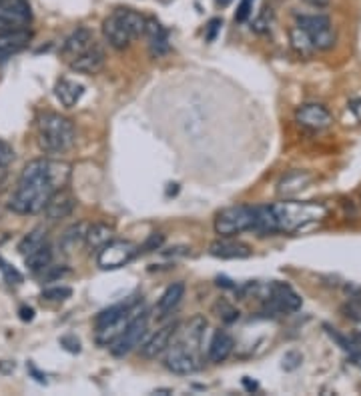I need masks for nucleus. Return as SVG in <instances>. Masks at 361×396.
I'll list each match as a JSON object with an SVG mask.
<instances>
[{
    "label": "nucleus",
    "instance_id": "nucleus-27",
    "mask_svg": "<svg viewBox=\"0 0 361 396\" xmlns=\"http://www.w3.org/2000/svg\"><path fill=\"white\" fill-rule=\"evenodd\" d=\"M46 242H48V230H46L45 226H36V228H32L29 235L18 242V252L27 256L29 252L41 249Z\"/></svg>",
    "mask_w": 361,
    "mask_h": 396
},
{
    "label": "nucleus",
    "instance_id": "nucleus-29",
    "mask_svg": "<svg viewBox=\"0 0 361 396\" xmlns=\"http://www.w3.org/2000/svg\"><path fill=\"white\" fill-rule=\"evenodd\" d=\"M133 308H136L135 302H127V305H115V307H108L105 310H101L94 318V328H101L105 324L115 323L119 321L120 316H125L127 312H131Z\"/></svg>",
    "mask_w": 361,
    "mask_h": 396
},
{
    "label": "nucleus",
    "instance_id": "nucleus-34",
    "mask_svg": "<svg viewBox=\"0 0 361 396\" xmlns=\"http://www.w3.org/2000/svg\"><path fill=\"white\" fill-rule=\"evenodd\" d=\"M13 161H15V148L10 147L6 140L0 138V170L8 168Z\"/></svg>",
    "mask_w": 361,
    "mask_h": 396
},
{
    "label": "nucleus",
    "instance_id": "nucleus-26",
    "mask_svg": "<svg viewBox=\"0 0 361 396\" xmlns=\"http://www.w3.org/2000/svg\"><path fill=\"white\" fill-rule=\"evenodd\" d=\"M24 263H27V268L32 270V272H45L46 268L50 266V263H52V249H50V244L46 242L41 249L29 252L24 256Z\"/></svg>",
    "mask_w": 361,
    "mask_h": 396
},
{
    "label": "nucleus",
    "instance_id": "nucleus-6",
    "mask_svg": "<svg viewBox=\"0 0 361 396\" xmlns=\"http://www.w3.org/2000/svg\"><path fill=\"white\" fill-rule=\"evenodd\" d=\"M139 254V247L131 240H108L103 249L99 250L97 264L103 270H115L125 264H129Z\"/></svg>",
    "mask_w": 361,
    "mask_h": 396
},
{
    "label": "nucleus",
    "instance_id": "nucleus-5",
    "mask_svg": "<svg viewBox=\"0 0 361 396\" xmlns=\"http://www.w3.org/2000/svg\"><path fill=\"white\" fill-rule=\"evenodd\" d=\"M301 30H305V34L309 36V41L313 43L316 50H331L337 43V34L333 29L330 16L325 15H301L297 16L295 22Z\"/></svg>",
    "mask_w": 361,
    "mask_h": 396
},
{
    "label": "nucleus",
    "instance_id": "nucleus-30",
    "mask_svg": "<svg viewBox=\"0 0 361 396\" xmlns=\"http://www.w3.org/2000/svg\"><path fill=\"white\" fill-rule=\"evenodd\" d=\"M87 228H89V226H87L85 222H78V224H73L71 228H66V233H64L62 238H60L62 249L66 250V252H71V250H75L76 247L85 244Z\"/></svg>",
    "mask_w": 361,
    "mask_h": 396
},
{
    "label": "nucleus",
    "instance_id": "nucleus-2",
    "mask_svg": "<svg viewBox=\"0 0 361 396\" xmlns=\"http://www.w3.org/2000/svg\"><path fill=\"white\" fill-rule=\"evenodd\" d=\"M271 210L275 217L277 233H287V235L309 230L311 226L319 224L327 217L325 205L313 200H283L271 206Z\"/></svg>",
    "mask_w": 361,
    "mask_h": 396
},
{
    "label": "nucleus",
    "instance_id": "nucleus-21",
    "mask_svg": "<svg viewBox=\"0 0 361 396\" xmlns=\"http://www.w3.org/2000/svg\"><path fill=\"white\" fill-rule=\"evenodd\" d=\"M233 349H235L233 337L229 332H225V330H219V332H215V337L211 338L207 358H209V362L219 365V362H223V360H227L231 356Z\"/></svg>",
    "mask_w": 361,
    "mask_h": 396
},
{
    "label": "nucleus",
    "instance_id": "nucleus-31",
    "mask_svg": "<svg viewBox=\"0 0 361 396\" xmlns=\"http://www.w3.org/2000/svg\"><path fill=\"white\" fill-rule=\"evenodd\" d=\"M215 310H217V316L227 324L235 323V321L239 318V310L233 307V305H229L227 300H219V302L215 305Z\"/></svg>",
    "mask_w": 361,
    "mask_h": 396
},
{
    "label": "nucleus",
    "instance_id": "nucleus-32",
    "mask_svg": "<svg viewBox=\"0 0 361 396\" xmlns=\"http://www.w3.org/2000/svg\"><path fill=\"white\" fill-rule=\"evenodd\" d=\"M0 272H2V277H4V280L8 284H20L22 282V274L16 270L15 266H10V264L6 263L2 256H0Z\"/></svg>",
    "mask_w": 361,
    "mask_h": 396
},
{
    "label": "nucleus",
    "instance_id": "nucleus-12",
    "mask_svg": "<svg viewBox=\"0 0 361 396\" xmlns=\"http://www.w3.org/2000/svg\"><path fill=\"white\" fill-rule=\"evenodd\" d=\"M105 48L101 44L92 43L85 52H80L76 59L71 60V68L78 74H97L105 68Z\"/></svg>",
    "mask_w": 361,
    "mask_h": 396
},
{
    "label": "nucleus",
    "instance_id": "nucleus-35",
    "mask_svg": "<svg viewBox=\"0 0 361 396\" xmlns=\"http://www.w3.org/2000/svg\"><path fill=\"white\" fill-rule=\"evenodd\" d=\"M253 4H255V0H241V4L237 6V13H235V20L245 22L253 13Z\"/></svg>",
    "mask_w": 361,
    "mask_h": 396
},
{
    "label": "nucleus",
    "instance_id": "nucleus-43",
    "mask_svg": "<svg viewBox=\"0 0 361 396\" xmlns=\"http://www.w3.org/2000/svg\"><path fill=\"white\" fill-rule=\"evenodd\" d=\"M6 2H18V0H0V4H6Z\"/></svg>",
    "mask_w": 361,
    "mask_h": 396
},
{
    "label": "nucleus",
    "instance_id": "nucleus-22",
    "mask_svg": "<svg viewBox=\"0 0 361 396\" xmlns=\"http://www.w3.org/2000/svg\"><path fill=\"white\" fill-rule=\"evenodd\" d=\"M311 180H313V176L307 170H291L277 182V192L281 196H293L303 191Z\"/></svg>",
    "mask_w": 361,
    "mask_h": 396
},
{
    "label": "nucleus",
    "instance_id": "nucleus-37",
    "mask_svg": "<svg viewBox=\"0 0 361 396\" xmlns=\"http://www.w3.org/2000/svg\"><path fill=\"white\" fill-rule=\"evenodd\" d=\"M161 244H163V236L159 235H153L149 238V240H147V244H145V247H143V249L145 250H149V249H159V247H161Z\"/></svg>",
    "mask_w": 361,
    "mask_h": 396
},
{
    "label": "nucleus",
    "instance_id": "nucleus-11",
    "mask_svg": "<svg viewBox=\"0 0 361 396\" xmlns=\"http://www.w3.org/2000/svg\"><path fill=\"white\" fill-rule=\"evenodd\" d=\"M297 124L307 129V131H325L333 124V115L323 106V104H303L295 112Z\"/></svg>",
    "mask_w": 361,
    "mask_h": 396
},
{
    "label": "nucleus",
    "instance_id": "nucleus-28",
    "mask_svg": "<svg viewBox=\"0 0 361 396\" xmlns=\"http://www.w3.org/2000/svg\"><path fill=\"white\" fill-rule=\"evenodd\" d=\"M289 41H291V46H293V50L301 54V57H311V54H316V46L313 43L309 41V36L305 34V30H301L297 24L295 27H291L289 30Z\"/></svg>",
    "mask_w": 361,
    "mask_h": 396
},
{
    "label": "nucleus",
    "instance_id": "nucleus-10",
    "mask_svg": "<svg viewBox=\"0 0 361 396\" xmlns=\"http://www.w3.org/2000/svg\"><path fill=\"white\" fill-rule=\"evenodd\" d=\"M267 307L273 312H295L301 308V296L289 284L273 282L267 286Z\"/></svg>",
    "mask_w": 361,
    "mask_h": 396
},
{
    "label": "nucleus",
    "instance_id": "nucleus-25",
    "mask_svg": "<svg viewBox=\"0 0 361 396\" xmlns=\"http://www.w3.org/2000/svg\"><path fill=\"white\" fill-rule=\"evenodd\" d=\"M115 15L119 16L120 22L125 24V29L129 30V34L133 36V41L139 38L141 34H145V16L141 13H136L133 8H117Z\"/></svg>",
    "mask_w": 361,
    "mask_h": 396
},
{
    "label": "nucleus",
    "instance_id": "nucleus-20",
    "mask_svg": "<svg viewBox=\"0 0 361 396\" xmlns=\"http://www.w3.org/2000/svg\"><path fill=\"white\" fill-rule=\"evenodd\" d=\"M183 296H185V284H183V282H173V284H169L165 288V293L161 294V298L157 300L155 316H159V318L169 316L175 308L179 307Z\"/></svg>",
    "mask_w": 361,
    "mask_h": 396
},
{
    "label": "nucleus",
    "instance_id": "nucleus-7",
    "mask_svg": "<svg viewBox=\"0 0 361 396\" xmlns=\"http://www.w3.org/2000/svg\"><path fill=\"white\" fill-rule=\"evenodd\" d=\"M147 330H149V318H147L145 312H139L135 318L127 324V328L122 330V335L111 344V352L115 356L131 354L147 338Z\"/></svg>",
    "mask_w": 361,
    "mask_h": 396
},
{
    "label": "nucleus",
    "instance_id": "nucleus-19",
    "mask_svg": "<svg viewBox=\"0 0 361 396\" xmlns=\"http://www.w3.org/2000/svg\"><path fill=\"white\" fill-rule=\"evenodd\" d=\"M92 43H94V41H92V32H90L87 27H78V29H76L75 32H71V34L66 36V41L62 43V54L71 62V60L76 59L80 52H85Z\"/></svg>",
    "mask_w": 361,
    "mask_h": 396
},
{
    "label": "nucleus",
    "instance_id": "nucleus-36",
    "mask_svg": "<svg viewBox=\"0 0 361 396\" xmlns=\"http://www.w3.org/2000/svg\"><path fill=\"white\" fill-rule=\"evenodd\" d=\"M269 29H271V13L265 8V10L255 18L253 30H255V32H269Z\"/></svg>",
    "mask_w": 361,
    "mask_h": 396
},
{
    "label": "nucleus",
    "instance_id": "nucleus-1",
    "mask_svg": "<svg viewBox=\"0 0 361 396\" xmlns=\"http://www.w3.org/2000/svg\"><path fill=\"white\" fill-rule=\"evenodd\" d=\"M71 178V164L64 161H30L18 178L8 208L16 214H38L45 210L52 192L64 189Z\"/></svg>",
    "mask_w": 361,
    "mask_h": 396
},
{
    "label": "nucleus",
    "instance_id": "nucleus-41",
    "mask_svg": "<svg viewBox=\"0 0 361 396\" xmlns=\"http://www.w3.org/2000/svg\"><path fill=\"white\" fill-rule=\"evenodd\" d=\"M305 2L311 4V6H316V8H323V6L330 4V0H305Z\"/></svg>",
    "mask_w": 361,
    "mask_h": 396
},
{
    "label": "nucleus",
    "instance_id": "nucleus-40",
    "mask_svg": "<svg viewBox=\"0 0 361 396\" xmlns=\"http://www.w3.org/2000/svg\"><path fill=\"white\" fill-rule=\"evenodd\" d=\"M20 318H22V321H32V318H34V310H32V308H20Z\"/></svg>",
    "mask_w": 361,
    "mask_h": 396
},
{
    "label": "nucleus",
    "instance_id": "nucleus-16",
    "mask_svg": "<svg viewBox=\"0 0 361 396\" xmlns=\"http://www.w3.org/2000/svg\"><path fill=\"white\" fill-rule=\"evenodd\" d=\"M103 36H105L108 46H113L115 50H125V48H129V44L133 43V36L129 34V30L125 29V24L120 22V18L115 13L105 18Z\"/></svg>",
    "mask_w": 361,
    "mask_h": 396
},
{
    "label": "nucleus",
    "instance_id": "nucleus-33",
    "mask_svg": "<svg viewBox=\"0 0 361 396\" xmlns=\"http://www.w3.org/2000/svg\"><path fill=\"white\" fill-rule=\"evenodd\" d=\"M73 294V291L69 286H52V288H46L43 291V298L45 300H50V302H59V300H64Z\"/></svg>",
    "mask_w": 361,
    "mask_h": 396
},
{
    "label": "nucleus",
    "instance_id": "nucleus-4",
    "mask_svg": "<svg viewBox=\"0 0 361 396\" xmlns=\"http://www.w3.org/2000/svg\"><path fill=\"white\" fill-rule=\"evenodd\" d=\"M257 206H229L215 217V233L221 236H235L245 230H253Z\"/></svg>",
    "mask_w": 361,
    "mask_h": 396
},
{
    "label": "nucleus",
    "instance_id": "nucleus-17",
    "mask_svg": "<svg viewBox=\"0 0 361 396\" xmlns=\"http://www.w3.org/2000/svg\"><path fill=\"white\" fill-rule=\"evenodd\" d=\"M145 36L149 38V52L150 57L159 59L169 52L171 44H169V34L163 29V24L157 18H147L145 20Z\"/></svg>",
    "mask_w": 361,
    "mask_h": 396
},
{
    "label": "nucleus",
    "instance_id": "nucleus-18",
    "mask_svg": "<svg viewBox=\"0 0 361 396\" xmlns=\"http://www.w3.org/2000/svg\"><path fill=\"white\" fill-rule=\"evenodd\" d=\"M30 30H13V32H4L0 30V64L6 62L13 54L20 52L22 48H27L30 43Z\"/></svg>",
    "mask_w": 361,
    "mask_h": 396
},
{
    "label": "nucleus",
    "instance_id": "nucleus-39",
    "mask_svg": "<svg viewBox=\"0 0 361 396\" xmlns=\"http://www.w3.org/2000/svg\"><path fill=\"white\" fill-rule=\"evenodd\" d=\"M349 110L353 112V117L358 118L361 122V98H358V101H351L349 103Z\"/></svg>",
    "mask_w": 361,
    "mask_h": 396
},
{
    "label": "nucleus",
    "instance_id": "nucleus-15",
    "mask_svg": "<svg viewBox=\"0 0 361 396\" xmlns=\"http://www.w3.org/2000/svg\"><path fill=\"white\" fill-rule=\"evenodd\" d=\"M209 254L215 258H223V261H239V258H249L251 249L245 242L231 240V236H223V240H215L211 244Z\"/></svg>",
    "mask_w": 361,
    "mask_h": 396
},
{
    "label": "nucleus",
    "instance_id": "nucleus-23",
    "mask_svg": "<svg viewBox=\"0 0 361 396\" xmlns=\"http://www.w3.org/2000/svg\"><path fill=\"white\" fill-rule=\"evenodd\" d=\"M55 94L59 98V103L64 106V108H73L75 104H78V101L83 98L85 94V87L78 85L75 80H69V78H62L57 82L55 87Z\"/></svg>",
    "mask_w": 361,
    "mask_h": 396
},
{
    "label": "nucleus",
    "instance_id": "nucleus-38",
    "mask_svg": "<svg viewBox=\"0 0 361 396\" xmlns=\"http://www.w3.org/2000/svg\"><path fill=\"white\" fill-rule=\"evenodd\" d=\"M221 29V20L219 18H215V20H211L209 22V32H207V41H213L215 38V32Z\"/></svg>",
    "mask_w": 361,
    "mask_h": 396
},
{
    "label": "nucleus",
    "instance_id": "nucleus-8",
    "mask_svg": "<svg viewBox=\"0 0 361 396\" xmlns=\"http://www.w3.org/2000/svg\"><path fill=\"white\" fill-rule=\"evenodd\" d=\"M163 354H165L167 370H171L173 374L187 376V374H195L201 368V352L189 351V349L177 344L175 340H171L169 349Z\"/></svg>",
    "mask_w": 361,
    "mask_h": 396
},
{
    "label": "nucleus",
    "instance_id": "nucleus-14",
    "mask_svg": "<svg viewBox=\"0 0 361 396\" xmlns=\"http://www.w3.org/2000/svg\"><path fill=\"white\" fill-rule=\"evenodd\" d=\"M76 206V198L64 189H59V191L52 192V196L48 198V203L45 206V214L46 219L50 222H59V220L66 219L73 214Z\"/></svg>",
    "mask_w": 361,
    "mask_h": 396
},
{
    "label": "nucleus",
    "instance_id": "nucleus-42",
    "mask_svg": "<svg viewBox=\"0 0 361 396\" xmlns=\"http://www.w3.org/2000/svg\"><path fill=\"white\" fill-rule=\"evenodd\" d=\"M233 0H217V4H221V6H229Z\"/></svg>",
    "mask_w": 361,
    "mask_h": 396
},
{
    "label": "nucleus",
    "instance_id": "nucleus-9",
    "mask_svg": "<svg viewBox=\"0 0 361 396\" xmlns=\"http://www.w3.org/2000/svg\"><path fill=\"white\" fill-rule=\"evenodd\" d=\"M30 6L27 0L6 2L0 4V30L13 32V30H27L30 24Z\"/></svg>",
    "mask_w": 361,
    "mask_h": 396
},
{
    "label": "nucleus",
    "instance_id": "nucleus-3",
    "mask_svg": "<svg viewBox=\"0 0 361 396\" xmlns=\"http://www.w3.org/2000/svg\"><path fill=\"white\" fill-rule=\"evenodd\" d=\"M76 131L73 120L59 112H46L38 120V147L46 154H64L75 147Z\"/></svg>",
    "mask_w": 361,
    "mask_h": 396
},
{
    "label": "nucleus",
    "instance_id": "nucleus-13",
    "mask_svg": "<svg viewBox=\"0 0 361 396\" xmlns=\"http://www.w3.org/2000/svg\"><path fill=\"white\" fill-rule=\"evenodd\" d=\"M177 326H179L177 323H169L165 324L163 328H159L155 335L145 338V340L141 342V356H143V358H149V360L161 356V354L169 349L171 340H173L175 332H177Z\"/></svg>",
    "mask_w": 361,
    "mask_h": 396
},
{
    "label": "nucleus",
    "instance_id": "nucleus-24",
    "mask_svg": "<svg viewBox=\"0 0 361 396\" xmlns=\"http://www.w3.org/2000/svg\"><path fill=\"white\" fill-rule=\"evenodd\" d=\"M113 238H115V228L105 224V222H97V224H90L89 228H87L85 247L89 250H97L99 252Z\"/></svg>",
    "mask_w": 361,
    "mask_h": 396
}]
</instances>
